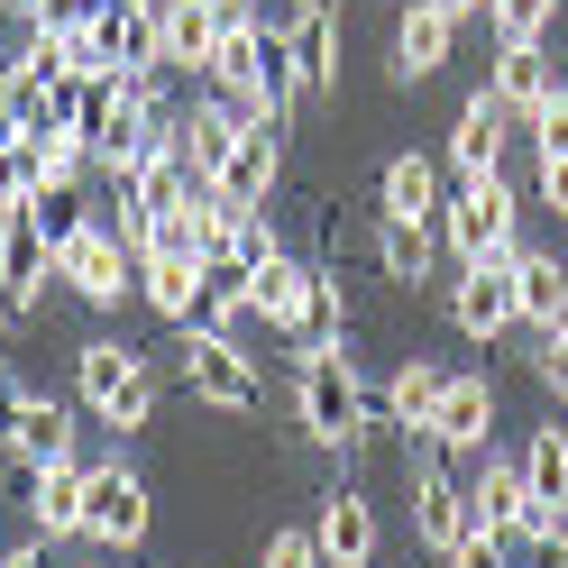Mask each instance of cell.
<instances>
[{
	"instance_id": "41",
	"label": "cell",
	"mask_w": 568,
	"mask_h": 568,
	"mask_svg": "<svg viewBox=\"0 0 568 568\" xmlns=\"http://www.w3.org/2000/svg\"><path fill=\"white\" fill-rule=\"evenodd\" d=\"M449 568H514V550H505V531H468L449 550Z\"/></svg>"
},
{
	"instance_id": "34",
	"label": "cell",
	"mask_w": 568,
	"mask_h": 568,
	"mask_svg": "<svg viewBox=\"0 0 568 568\" xmlns=\"http://www.w3.org/2000/svg\"><path fill=\"white\" fill-rule=\"evenodd\" d=\"M138 257H193V266H202V230H193V211H156L148 239H138Z\"/></svg>"
},
{
	"instance_id": "36",
	"label": "cell",
	"mask_w": 568,
	"mask_h": 568,
	"mask_svg": "<svg viewBox=\"0 0 568 568\" xmlns=\"http://www.w3.org/2000/svg\"><path fill=\"white\" fill-rule=\"evenodd\" d=\"M92 10L101 0H38V10H28V38H83Z\"/></svg>"
},
{
	"instance_id": "31",
	"label": "cell",
	"mask_w": 568,
	"mask_h": 568,
	"mask_svg": "<svg viewBox=\"0 0 568 568\" xmlns=\"http://www.w3.org/2000/svg\"><path fill=\"white\" fill-rule=\"evenodd\" d=\"M28 211H38V230H47V247H55V257H64V247H74V239L92 230V202H83V184H47Z\"/></svg>"
},
{
	"instance_id": "6",
	"label": "cell",
	"mask_w": 568,
	"mask_h": 568,
	"mask_svg": "<svg viewBox=\"0 0 568 568\" xmlns=\"http://www.w3.org/2000/svg\"><path fill=\"white\" fill-rule=\"evenodd\" d=\"M148 523H156L148 477L120 468V458H101V468L83 477V541L92 550H138V541H148Z\"/></svg>"
},
{
	"instance_id": "14",
	"label": "cell",
	"mask_w": 568,
	"mask_h": 568,
	"mask_svg": "<svg viewBox=\"0 0 568 568\" xmlns=\"http://www.w3.org/2000/svg\"><path fill=\"white\" fill-rule=\"evenodd\" d=\"M312 284H322V266H303V257H266L257 275H247V312H257L266 331H284V339H303Z\"/></svg>"
},
{
	"instance_id": "13",
	"label": "cell",
	"mask_w": 568,
	"mask_h": 568,
	"mask_svg": "<svg viewBox=\"0 0 568 568\" xmlns=\"http://www.w3.org/2000/svg\"><path fill=\"white\" fill-rule=\"evenodd\" d=\"M275 174H284V120H266V129H239V148H230V165H221V202H239V211H266V193H275Z\"/></svg>"
},
{
	"instance_id": "4",
	"label": "cell",
	"mask_w": 568,
	"mask_h": 568,
	"mask_svg": "<svg viewBox=\"0 0 568 568\" xmlns=\"http://www.w3.org/2000/svg\"><path fill=\"white\" fill-rule=\"evenodd\" d=\"M468 531H477V514H468V477L449 468V449H440L432 432H413V541L449 559Z\"/></svg>"
},
{
	"instance_id": "40",
	"label": "cell",
	"mask_w": 568,
	"mask_h": 568,
	"mask_svg": "<svg viewBox=\"0 0 568 568\" xmlns=\"http://www.w3.org/2000/svg\"><path fill=\"white\" fill-rule=\"evenodd\" d=\"M531 376H541L550 395L568 404V322H559V331H541V348H531Z\"/></svg>"
},
{
	"instance_id": "39",
	"label": "cell",
	"mask_w": 568,
	"mask_h": 568,
	"mask_svg": "<svg viewBox=\"0 0 568 568\" xmlns=\"http://www.w3.org/2000/svg\"><path fill=\"white\" fill-rule=\"evenodd\" d=\"M514 568H568V523L559 531H523V541H505Z\"/></svg>"
},
{
	"instance_id": "11",
	"label": "cell",
	"mask_w": 568,
	"mask_h": 568,
	"mask_svg": "<svg viewBox=\"0 0 568 568\" xmlns=\"http://www.w3.org/2000/svg\"><path fill=\"white\" fill-rule=\"evenodd\" d=\"M468 514L477 531H505V541H523V531H541L531 523V486H523V458H477V477H468Z\"/></svg>"
},
{
	"instance_id": "38",
	"label": "cell",
	"mask_w": 568,
	"mask_h": 568,
	"mask_svg": "<svg viewBox=\"0 0 568 568\" xmlns=\"http://www.w3.org/2000/svg\"><path fill=\"white\" fill-rule=\"evenodd\" d=\"M531 148H541V156H568V83L531 111Z\"/></svg>"
},
{
	"instance_id": "44",
	"label": "cell",
	"mask_w": 568,
	"mask_h": 568,
	"mask_svg": "<svg viewBox=\"0 0 568 568\" xmlns=\"http://www.w3.org/2000/svg\"><path fill=\"white\" fill-rule=\"evenodd\" d=\"M0 568H47V541H28V550H0Z\"/></svg>"
},
{
	"instance_id": "21",
	"label": "cell",
	"mask_w": 568,
	"mask_h": 568,
	"mask_svg": "<svg viewBox=\"0 0 568 568\" xmlns=\"http://www.w3.org/2000/svg\"><path fill=\"white\" fill-rule=\"evenodd\" d=\"M523 486H531V523L559 531L568 523V432H559V422L523 440Z\"/></svg>"
},
{
	"instance_id": "42",
	"label": "cell",
	"mask_w": 568,
	"mask_h": 568,
	"mask_svg": "<svg viewBox=\"0 0 568 568\" xmlns=\"http://www.w3.org/2000/svg\"><path fill=\"white\" fill-rule=\"evenodd\" d=\"M28 404H38V395H28V385L0 367V449H10V432H19V413H28Z\"/></svg>"
},
{
	"instance_id": "24",
	"label": "cell",
	"mask_w": 568,
	"mask_h": 568,
	"mask_svg": "<svg viewBox=\"0 0 568 568\" xmlns=\"http://www.w3.org/2000/svg\"><path fill=\"white\" fill-rule=\"evenodd\" d=\"M83 458H55L47 486H38V505H28V523H38V541H83Z\"/></svg>"
},
{
	"instance_id": "7",
	"label": "cell",
	"mask_w": 568,
	"mask_h": 568,
	"mask_svg": "<svg viewBox=\"0 0 568 568\" xmlns=\"http://www.w3.org/2000/svg\"><path fill=\"white\" fill-rule=\"evenodd\" d=\"M55 284H74V303H92V312H120V303L138 294V247H129L111 221H92V230L55 257Z\"/></svg>"
},
{
	"instance_id": "5",
	"label": "cell",
	"mask_w": 568,
	"mask_h": 568,
	"mask_svg": "<svg viewBox=\"0 0 568 568\" xmlns=\"http://www.w3.org/2000/svg\"><path fill=\"white\" fill-rule=\"evenodd\" d=\"M174 339H184V348H174V367H184L193 404H211V413H257L266 404V376L247 367V348L230 331H174Z\"/></svg>"
},
{
	"instance_id": "25",
	"label": "cell",
	"mask_w": 568,
	"mask_h": 568,
	"mask_svg": "<svg viewBox=\"0 0 568 568\" xmlns=\"http://www.w3.org/2000/svg\"><path fill=\"white\" fill-rule=\"evenodd\" d=\"M138 294H148L156 322L184 331L193 312H202V266H193V257H138Z\"/></svg>"
},
{
	"instance_id": "43",
	"label": "cell",
	"mask_w": 568,
	"mask_h": 568,
	"mask_svg": "<svg viewBox=\"0 0 568 568\" xmlns=\"http://www.w3.org/2000/svg\"><path fill=\"white\" fill-rule=\"evenodd\" d=\"M541 202L568 221V156H541Z\"/></svg>"
},
{
	"instance_id": "35",
	"label": "cell",
	"mask_w": 568,
	"mask_h": 568,
	"mask_svg": "<svg viewBox=\"0 0 568 568\" xmlns=\"http://www.w3.org/2000/svg\"><path fill=\"white\" fill-rule=\"evenodd\" d=\"M230 257H239L247 275H257L266 257H284V239H275V221H266V211H239V221H230Z\"/></svg>"
},
{
	"instance_id": "29",
	"label": "cell",
	"mask_w": 568,
	"mask_h": 568,
	"mask_svg": "<svg viewBox=\"0 0 568 568\" xmlns=\"http://www.w3.org/2000/svg\"><path fill=\"white\" fill-rule=\"evenodd\" d=\"M10 449H28V458H47V468H55V458H83V449H74V404H55V395H38V404L19 413V432H10Z\"/></svg>"
},
{
	"instance_id": "1",
	"label": "cell",
	"mask_w": 568,
	"mask_h": 568,
	"mask_svg": "<svg viewBox=\"0 0 568 568\" xmlns=\"http://www.w3.org/2000/svg\"><path fill=\"white\" fill-rule=\"evenodd\" d=\"M294 413H303V440H322V449H358L367 440V376L358 358H348V339L339 348H294Z\"/></svg>"
},
{
	"instance_id": "47",
	"label": "cell",
	"mask_w": 568,
	"mask_h": 568,
	"mask_svg": "<svg viewBox=\"0 0 568 568\" xmlns=\"http://www.w3.org/2000/svg\"><path fill=\"white\" fill-rule=\"evenodd\" d=\"M303 10H331V0H303Z\"/></svg>"
},
{
	"instance_id": "30",
	"label": "cell",
	"mask_w": 568,
	"mask_h": 568,
	"mask_svg": "<svg viewBox=\"0 0 568 568\" xmlns=\"http://www.w3.org/2000/svg\"><path fill=\"white\" fill-rule=\"evenodd\" d=\"M376 266L395 284H432V230L422 221H376Z\"/></svg>"
},
{
	"instance_id": "28",
	"label": "cell",
	"mask_w": 568,
	"mask_h": 568,
	"mask_svg": "<svg viewBox=\"0 0 568 568\" xmlns=\"http://www.w3.org/2000/svg\"><path fill=\"white\" fill-rule=\"evenodd\" d=\"M239 322H247V266L221 247V257L202 266V312H193L184 331H239Z\"/></svg>"
},
{
	"instance_id": "2",
	"label": "cell",
	"mask_w": 568,
	"mask_h": 568,
	"mask_svg": "<svg viewBox=\"0 0 568 568\" xmlns=\"http://www.w3.org/2000/svg\"><path fill=\"white\" fill-rule=\"evenodd\" d=\"M74 404L92 422H111V432H148L156 422V376H148V358L129 339H83L74 348Z\"/></svg>"
},
{
	"instance_id": "33",
	"label": "cell",
	"mask_w": 568,
	"mask_h": 568,
	"mask_svg": "<svg viewBox=\"0 0 568 568\" xmlns=\"http://www.w3.org/2000/svg\"><path fill=\"white\" fill-rule=\"evenodd\" d=\"M47 193V165H38V138H10L0 148V211H19V202H38Z\"/></svg>"
},
{
	"instance_id": "3",
	"label": "cell",
	"mask_w": 568,
	"mask_h": 568,
	"mask_svg": "<svg viewBox=\"0 0 568 568\" xmlns=\"http://www.w3.org/2000/svg\"><path fill=\"white\" fill-rule=\"evenodd\" d=\"M440 239L458 266H486V257H514L523 247V202L505 184V165L495 174H458V193L440 202Z\"/></svg>"
},
{
	"instance_id": "22",
	"label": "cell",
	"mask_w": 568,
	"mask_h": 568,
	"mask_svg": "<svg viewBox=\"0 0 568 568\" xmlns=\"http://www.w3.org/2000/svg\"><path fill=\"white\" fill-rule=\"evenodd\" d=\"M514 312H523V331H559L568 322V266L541 257V247H514Z\"/></svg>"
},
{
	"instance_id": "17",
	"label": "cell",
	"mask_w": 568,
	"mask_h": 568,
	"mask_svg": "<svg viewBox=\"0 0 568 568\" xmlns=\"http://www.w3.org/2000/svg\"><path fill=\"white\" fill-rule=\"evenodd\" d=\"M440 202H449V193H440V165H432V156H413V148L385 156V174H376V221H422V230H432Z\"/></svg>"
},
{
	"instance_id": "8",
	"label": "cell",
	"mask_w": 568,
	"mask_h": 568,
	"mask_svg": "<svg viewBox=\"0 0 568 568\" xmlns=\"http://www.w3.org/2000/svg\"><path fill=\"white\" fill-rule=\"evenodd\" d=\"M449 322L468 331V339H505L523 312H514V257H486V266H458V284H449Z\"/></svg>"
},
{
	"instance_id": "23",
	"label": "cell",
	"mask_w": 568,
	"mask_h": 568,
	"mask_svg": "<svg viewBox=\"0 0 568 568\" xmlns=\"http://www.w3.org/2000/svg\"><path fill=\"white\" fill-rule=\"evenodd\" d=\"M458 47V19H440L432 0H413V10L395 19V83H422V74H440Z\"/></svg>"
},
{
	"instance_id": "37",
	"label": "cell",
	"mask_w": 568,
	"mask_h": 568,
	"mask_svg": "<svg viewBox=\"0 0 568 568\" xmlns=\"http://www.w3.org/2000/svg\"><path fill=\"white\" fill-rule=\"evenodd\" d=\"M257 568H331V559H322V541H312V523H294V531H266Z\"/></svg>"
},
{
	"instance_id": "32",
	"label": "cell",
	"mask_w": 568,
	"mask_h": 568,
	"mask_svg": "<svg viewBox=\"0 0 568 568\" xmlns=\"http://www.w3.org/2000/svg\"><path fill=\"white\" fill-rule=\"evenodd\" d=\"M550 19H559V0H486L495 47H531V38H550Z\"/></svg>"
},
{
	"instance_id": "45",
	"label": "cell",
	"mask_w": 568,
	"mask_h": 568,
	"mask_svg": "<svg viewBox=\"0 0 568 568\" xmlns=\"http://www.w3.org/2000/svg\"><path fill=\"white\" fill-rule=\"evenodd\" d=\"M19 138V101H10V83H0V148Z\"/></svg>"
},
{
	"instance_id": "20",
	"label": "cell",
	"mask_w": 568,
	"mask_h": 568,
	"mask_svg": "<svg viewBox=\"0 0 568 568\" xmlns=\"http://www.w3.org/2000/svg\"><path fill=\"white\" fill-rule=\"evenodd\" d=\"M486 432H495V376H449V395H440V413H432V440L486 458Z\"/></svg>"
},
{
	"instance_id": "27",
	"label": "cell",
	"mask_w": 568,
	"mask_h": 568,
	"mask_svg": "<svg viewBox=\"0 0 568 568\" xmlns=\"http://www.w3.org/2000/svg\"><path fill=\"white\" fill-rule=\"evenodd\" d=\"M294 83H303V101L339 92V19L331 10H303V28H294Z\"/></svg>"
},
{
	"instance_id": "9",
	"label": "cell",
	"mask_w": 568,
	"mask_h": 568,
	"mask_svg": "<svg viewBox=\"0 0 568 568\" xmlns=\"http://www.w3.org/2000/svg\"><path fill=\"white\" fill-rule=\"evenodd\" d=\"M440 395H449V367L440 358H404L395 385H367V432H432Z\"/></svg>"
},
{
	"instance_id": "12",
	"label": "cell",
	"mask_w": 568,
	"mask_h": 568,
	"mask_svg": "<svg viewBox=\"0 0 568 568\" xmlns=\"http://www.w3.org/2000/svg\"><path fill=\"white\" fill-rule=\"evenodd\" d=\"M47 275H55V247L38 230V211H0V303H38L47 294Z\"/></svg>"
},
{
	"instance_id": "15",
	"label": "cell",
	"mask_w": 568,
	"mask_h": 568,
	"mask_svg": "<svg viewBox=\"0 0 568 568\" xmlns=\"http://www.w3.org/2000/svg\"><path fill=\"white\" fill-rule=\"evenodd\" d=\"M312 541H322L331 568H367L376 559V505H367L358 486H331L322 514H312Z\"/></svg>"
},
{
	"instance_id": "10",
	"label": "cell",
	"mask_w": 568,
	"mask_h": 568,
	"mask_svg": "<svg viewBox=\"0 0 568 568\" xmlns=\"http://www.w3.org/2000/svg\"><path fill=\"white\" fill-rule=\"evenodd\" d=\"M221 28H230L221 0H156V55H165V74H211Z\"/></svg>"
},
{
	"instance_id": "26",
	"label": "cell",
	"mask_w": 568,
	"mask_h": 568,
	"mask_svg": "<svg viewBox=\"0 0 568 568\" xmlns=\"http://www.w3.org/2000/svg\"><path fill=\"white\" fill-rule=\"evenodd\" d=\"M230 148H239V120H230V111H221V101H211V92H202V101H193V111H184V165L202 174V193H211V184H221V165H230Z\"/></svg>"
},
{
	"instance_id": "16",
	"label": "cell",
	"mask_w": 568,
	"mask_h": 568,
	"mask_svg": "<svg viewBox=\"0 0 568 568\" xmlns=\"http://www.w3.org/2000/svg\"><path fill=\"white\" fill-rule=\"evenodd\" d=\"M505 129H514L505 101L468 92V101H458V120H449V174H495V165H505Z\"/></svg>"
},
{
	"instance_id": "18",
	"label": "cell",
	"mask_w": 568,
	"mask_h": 568,
	"mask_svg": "<svg viewBox=\"0 0 568 568\" xmlns=\"http://www.w3.org/2000/svg\"><path fill=\"white\" fill-rule=\"evenodd\" d=\"M83 38L101 47L111 74H120V64H165V55H156V0H101Z\"/></svg>"
},
{
	"instance_id": "46",
	"label": "cell",
	"mask_w": 568,
	"mask_h": 568,
	"mask_svg": "<svg viewBox=\"0 0 568 568\" xmlns=\"http://www.w3.org/2000/svg\"><path fill=\"white\" fill-rule=\"evenodd\" d=\"M432 10H440V19H477L486 0H432Z\"/></svg>"
},
{
	"instance_id": "19",
	"label": "cell",
	"mask_w": 568,
	"mask_h": 568,
	"mask_svg": "<svg viewBox=\"0 0 568 568\" xmlns=\"http://www.w3.org/2000/svg\"><path fill=\"white\" fill-rule=\"evenodd\" d=\"M486 92L505 101L514 120H531V111H541V101L559 92V64H550V47H541V38H531V47H495V64H486Z\"/></svg>"
}]
</instances>
